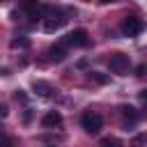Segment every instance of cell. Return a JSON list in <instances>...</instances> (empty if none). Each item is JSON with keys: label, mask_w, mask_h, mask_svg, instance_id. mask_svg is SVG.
Wrapping results in <instances>:
<instances>
[{"label": "cell", "mask_w": 147, "mask_h": 147, "mask_svg": "<svg viewBox=\"0 0 147 147\" xmlns=\"http://www.w3.org/2000/svg\"><path fill=\"white\" fill-rule=\"evenodd\" d=\"M44 11H48V16L44 18V32H57L60 28L67 25V16L60 14L57 9H53V7H44Z\"/></svg>", "instance_id": "6da1fadb"}, {"label": "cell", "mask_w": 147, "mask_h": 147, "mask_svg": "<svg viewBox=\"0 0 147 147\" xmlns=\"http://www.w3.org/2000/svg\"><path fill=\"white\" fill-rule=\"evenodd\" d=\"M119 28H122V34H124V37H138V34L145 30V23H142V18H138V16H126Z\"/></svg>", "instance_id": "7a4b0ae2"}, {"label": "cell", "mask_w": 147, "mask_h": 147, "mask_svg": "<svg viewBox=\"0 0 147 147\" xmlns=\"http://www.w3.org/2000/svg\"><path fill=\"white\" fill-rule=\"evenodd\" d=\"M80 124H83V129L87 131V133H99L101 131V126H103V117L99 115V113H92V110H87L83 117H80Z\"/></svg>", "instance_id": "3957f363"}, {"label": "cell", "mask_w": 147, "mask_h": 147, "mask_svg": "<svg viewBox=\"0 0 147 147\" xmlns=\"http://www.w3.org/2000/svg\"><path fill=\"white\" fill-rule=\"evenodd\" d=\"M129 55H124V53H113L110 55V60H108V67H110V71L113 74H126L129 71Z\"/></svg>", "instance_id": "277c9868"}, {"label": "cell", "mask_w": 147, "mask_h": 147, "mask_svg": "<svg viewBox=\"0 0 147 147\" xmlns=\"http://www.w3.org/2000/svg\"><path fill=\"white\" fill-rule=\"evenodd\" d=\"M62 44H64V46H87V30H83V28L71 30V32L64 37Z\"/></svg>", "instance_id": "5b68a950"}, {"label": "cell", "mask_w": 147, "mask_h": 147, "mask_svg": "<svg viewBox=\"0 0 147 147\" xmlns=\"http://www.w3.org/2000/svg\"><path fill=\"white\" fill-rule=\"evenodd\" d=\"M119 117H122V126L129 131L138 122V110L133 106H119Z\"/></svg>", "instance_id": "8992f818"}, {"label": "cell", "mask_w": 147, "mask_h": 147, "mask_svg": "<svg viewBox=\"0 0 147 147\" xmlns=\"http://www.w3.org/2000/svg\"><path fill=\"white\" fill-rule=\"evenodd\" d=\"M46 53H48V60H51V62H62V60L67 57V46L60 41V44H53Z\"/></svg>", "instance_id": "52a82bcc"}, {"label": "cell", "mask_w": 147, "mask_h": 147, "mask_svg": "<svg viewBox=\"0 0 147 147\" xmlns=\"http://www.w3.org/2000/svg\"><path fill=\"white\" fill-rule=\"evenodd\" d=\"M41 124H44L46 129H55V126H62V115H60L57 110H51V113H46V115L41 117Z\"/></svg>", "instance_id": "ba28073f"}, {"label": "cell", "mask_w": 147, "mask_h": 147, "mask_svg": "<svg viewBox=\"0 0 147 147\" xmlns=\"http://www.w3.org/2000/svg\"><path fill=\"white\" fill-rule=\"evenodd\" d=\"M32 87H34V92H37L39 96H51V94H53V87H51L48 83H44V80H34Z\"/></svg>", "instance_id": "9c48e42d"}, {"label": "cell", "mask_w": 147, "mask_h": 147, "mask_svg": "<svg viewBox=\"0 0 147 147\" xmlns=\"http://www.w3.org/2000/svg\"><path fill=\"white\" fill-rule=\"evenodd\" d=\"M99 147H122V142L115 138V136H106L99 140Z\"/></svg>", "instance_id": "30bf717a"}, {"label": "cell", "mask_w": 147, "mask_h": 147, "mask_svg": "<svg viewBox=\"0 0 147 147\" xmlns=\"http://www.w3.org/2000/svg\"><path fill=\"white\" fill-rule=\"evenodd\" d=\"M90 80H94V83H99V85H106V83H108V76H106V74H99V71H90Z\"/></svg>", "instance_id": "8fae6325"}, {"label": "cell", "mask_w": 147, "mask_h": 147, "mask_svg": "<svg viewBox=\"0 0 147 147\" xmlns=\"http://www.w3.org/2000/svg\"><path fill=\"white\" fill-rule=\"evenodd\" d=\"M28 46H30V39H25V37L11 39V48H28Z\"/></svg>", "instance_id": "7c38bea8"}, {"label": "cell", "mask_w": 147, "mask_h": 147, "mask_svg": "<svg viewBox=\"0 0 147 147\" xmlns=\"http://www.w3.org/2000/svg\"><path fill=\"white\" fill-rule=\"evenodd\" d=\"M142 142H145V136L140 133V136H136V138L131 140V147H142Z\"/></svg>", "instance_id": "4fadbf2b"}, {"label": "cell", "mask_w": 147, "mask_h": 147, "mask_svg": "<svg viewBox=\"0 0 147 147\" xmlns=\"http://www.w3.org/2000/svg\"><path fill=\"white\" fill-rule=\"evenodd\" d=\"M136 76H145V64H140V67L136 69Z\"/></svg>", "instance_id": "5bb4252c"}, {"label": "cell", "mask_w": 147, "mask_h": 147, "mask_svg": "<svg viewBox=\"0 0 147 147\" xmlns=\"http://www.w3.org/2000/svg\"><path fill=\"white\" fill-rule=\"evenodd\" d=\"M5 115H7V106H5V103H0V117H5Z\"/></svg>", "instance_id": "9a60e30c"}]
</instances>
